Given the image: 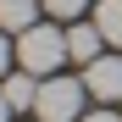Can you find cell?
I'll return each instance as SVG.
<instances>
[{
    "label": "cell",
    "instance_id": "obj_4",
    "mask_svg": "<svg viewBox=\"0 0 122 122\" xmlns=\"http://www.w3.org/2000/svg\"><path fill=\"white\" fill-rule=\"evenodd\" d=\"M100 45H106V33H100L94 22H72V28H67V56H72V61H83V67L100 56Z\"/></svg>",
    "mask_w": 122,
    "mask_h": 122
},
{
    "label": "cell",
    "instance_id": "obj_2",
    "mask_svg": "<svg viewBox=\"0 0 122 122\" xmlns=\"http://www.w3.org/2000/svg\"><path fill=\"white\" fill-rule=\"evenodd\" d=\"M83 78H45L39 83V122H83Z\"/></svg>",
    "mask_w": 122,
    "mask_h": 122
},
{
    "label": "cell",
    "instance_id": "obj_5",
    "mask_svg": "<svg viewBox=\"0 0 122 122\" xmlns=\"http://www.w3.org/2000/svg\"><path fill=\"white\" fill-rule=\"evenodd\" d=\"M39 83H45V78H33V72H11L6 83H0V94L11 100V111H33L39 106Z\"/></svg>",
    "mask_w": 122,
    "mask_h": 122
},
{
    "label": "cell",
    "instance_id": "obj_9",
    "mask_svg": "<svg viewBox=\"0 0 122 122\" xmlns=\"http://www.w3.org/2000/svg\"><path fill=\"white\" fill-rule=\"evenodd\" d=\"M11 61H17V39H11L6 28H0V78L11 72Z\"/></svg>",
    "mask_w": 122,
    "mask_h": 122
},
{
    "label": "cell",
    "instance_id": "obj_8",
    "mask_svg": "<svg viewBox=\"0 0 122 122\" xmlns=\"http://www.w3.org/2000/svg\"><path fill=\"white\" fill-rule=\"evenodd\" d=\"M45 11H50V17H83L89 0H45Z\"/></svg>",
    "mask_w": 122,
    "mask_h": 122
},
{
    "label": "cell",
    "instance_id": "obj_1",
    "mask_svg": "<svg viewBox=\"0 0 122 122\" xmlns=\"http://www.w3.org/2000/svg\"><path fill=\"white\" fill-rule=\"evenodd\" d=\"M61 61H72L67 56V33L50 28V22H33L28 33H17V67L33 72V78H56Z\"/></svg>",
    "mask_w": 122,
    "mask_h": 122
},
{
    "label": "cell",
    "instance_id": "obj_10",
    "mask_svg": "<svg viewBox=\"0 0 122 122\" xmlns=\"http://www.w3.org/2000/svg\"><path fill=\"white\" fill-rule=\"evenodd\" d=\"M83 122H122V117H117V111H89Z\"/></svg>",
    "mask_w": 122,
    "mask_h": 122
},
{
    "label": "cell",
    "instance_id": "obj_6",
    "mask_svg": "<svg viewBox=\"0 0 122 122\" xmlns=\"http://www.w3.org/2000/svg\"><path fill=\"white\" fill-rule=\"evenodd\" d=\"M39 6L45 0H0V28L6 33H28L39 22Z\"/></svg>",
    "mask_w": 122,
    "mask_h": 122
},
{
    "label": "cell",
    "instance_id": "obj_3",
    "mask_svg": "<svg viewBox=\"0 0 122 122\" xmlns=\"http://www.w3.org/2000/svg\"><path fill=\"white\" fill-rule=\"evenodd\" d=\"M83 89L89 100H122V56H94L89 67H83Z\"/></svg>",
    "mask_w": 122,
    "mask_h": 122
},
{
    "label": "cell",
    "instance_id": "obj_11",
    "mask_svg": "<svg viewBox=\"0 0 122 122\" xmlns=\"http://www.w3.org/2000/svg\"><path fill=\"white\" fill-rule=\"evenodd\" d=\"M0 122H11V100L6 94H0Z\"/></svg>",
    "mask_w": 122,
    "mask_h": 122
},
{
    "label": "cell",
    "instance_id": "obj_7",
    "mask_svg": "<svg viewBox=\"0 0 122 122\" xmlns=\"http://www.w3.org/2000/svg\"><path fill=\"white\" fill-rule=\"evenodd\" d=\"M94 28L106 33V45H122V0H100L94 6Z\"/></svg>",
    "mask_w": 122,
    "mask_h": 122
}]
</instances>
